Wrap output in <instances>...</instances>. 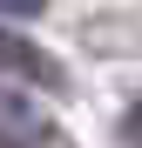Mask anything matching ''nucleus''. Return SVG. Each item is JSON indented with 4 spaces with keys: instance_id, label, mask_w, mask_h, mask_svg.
<instances>
[{
    "instance_id": "obj_1",
    "label": "nucleus",
    "mask_w": 142,
    "mask_h": 148,
    "mask_svg": "<svg viewBox=\"0 0 142 148\" xmlns=\"http://www.w3.org/2000/svg\"><path fill=\"white\" fill-rule=\"evenodd\" d=\"M41 135H47V114L20 88H0V148H41Z\"/></svg>"
},
{
    "instance_id": "obj_2",
    "label": "nucleus",
    "mask_w": 142,
    "mask_h": 148,
    "mask_svg": "<svg viewBox=\"0 0 142 148\" xmlns=\"http://www.w3.org/2000/svg\"><path fill=\"white\" fill-rule=\"evenodd\" d=\"M0 67H14V74H27V81H41V88H61V67L41 54L34 40H20V34H0Z\"/></svg>"
},
{
    "instance_id": "obj_3",
    "label": "nucleus",
    "mask_w": 142,
    "mask_h": 148,
    "mask_svg": "<svg viewBox=\"0 0 142 148\" xmlns=\"http://www.w3.org/2000/svg\"><path fill=\"white\" fill-rule=\"evenodd\" d=\"M122 141H129V148H142V101H135V108H129V121H122Z\"/></svg>"
}]
</instances>
